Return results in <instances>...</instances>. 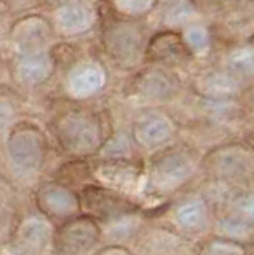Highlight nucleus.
<instances>
[{"label": "nucleus", "instance_id": "f257e3e1", "mask_svg": "<svg viewBox=\"0 0 254 255\" xmlns=\"http://www.w3.org/2000/svg\"><path fill=\"white\" fill-rule=\"evenodd\" d=\"M115 126L107 110H98L88 104L69 102L46 120L54 153L62 159H93L99 153Z\"/></svg>", "mask_w": 254, "mask_h": 255}, {"label": "nucleus", "instance_id": "f03ea898", "mask_svg": "<svg viewBox=\"0 0 254 255\" xmlns=\"http://www.w3.org/2000/svg\"><path fill=\"white\" fill-rule=\"evenodd\" d=\"M144 166L139 203L149 211L202 183V153L182 140L147 156Z\"/></svg>", "mask_w": 254, "mask_h": 255}, {"label": "nucleus", "instance_id": "7ed1b4c3", "mask_svg": "<svg viewBox=\"0 0 254 255\" xmlns=\"http://www.w3.org/2000/svg\"><path fill=\"white\" fill-rule=\"evenodd\" d=\"M54 153L45 126L22 118L0 142V171L24 193L46 177Z\"/></svg>", "mask_w": 254, "mask_h": 255}, {"label": "nucleus", "instance_id": "20e7f679", "mask_svg": "<svg viewBox=\"0 0 254 255\" xmlns=\"http://www.w3.org/2000/svg\"><path fill=\"white\" fill-rule=\"evenodd\" d=\"M150 215L190 241L198 243L213 235L216 209L200 183L174 196L158 209L150 211Z\"/></svg>", "mask_w": 254, "mask_h": 255}, {"label": "nucleus", "instance_id": "39448f33", "mask_svg": "<svg viewBox=\"0 0 254 255\" xmlns=\"http://www.w3.org/2000/svg\"><path fill=\"white\" fill-rule=\"evenodd\" d=\"M202 182L224 188L254 185V147L242 135L205 151Z\"/></svg>", "mask_w": 254, "mask_h": 255}, {"label": "nucleus", "instance_id": "423d86ee", "mask_svg": "<svg viewBox=\"0 0 254 255\" xmlns=\"http://www.w3.org/2000/svg\"><path fill=\"white\" fill-rule=\"evenodd\" d=\"M187 91V80L181 72L146 64L131 75L123 96L133 106V110L147 107L171 109Z\"/></svg>", "mask_w": 254, "mask_h": 255}, {"label": "nucleus", "instance_id": "0eeeda50", "mask_svg": "<svg viewBox=\"0 0 254 255\" xmlns=\"http://www.w3.org/2000/svg\"><path fill=\"white\" fill-rule=\"evenodd\" d=\"M125 125L138 153L144 159L179 142L181 126L170 109H136L131 112Z\"/></svg>", "mask_w": 254, "mask_h": 255}, {"label": "nucleus", "instance_id": "6e6552de", "mask_svg": "<svg viewBox=\"0 0 254 255\" xmlns=\"http://www.w3.org/2000/svg\"><path fill=\"white\" fill-rule=\"evenodd\" d=\"M54 230L56 225L29 201L14 220L0 255H53Z\"/></svg>", "mask_w": 254, "mask_h": 255}, {"label": "nucleus", "instance_id": "1a4fd4ad", "mask_svg": "<svg viewBox=\"0 0 254 255\" xmlns=\"http://www.w3.org/2000/svg\"><path fill=\"white\" fill-rule=\"evenodd\" d=\"M149 40L138 24L117 21L109 24L102 32V48L109 61L117 69L136 72L146 66V50Z\"/></svg>", "mask_w": 254, "mask_h": 255}, {"label": "nucleus", "instance_id": "9d476101", "mask_svg": "<svg viewBox=\"0 0 254 255\" xmlns=\"http://www.w3.org/2000/svg\"><path fill=\"white\" fill-rule=\"evenodd\" d=\"M251 86L216 61L203 66L200 64L187 75L189 91L203 99L242 101Z\"/></svg>", "mask_w": 254, "mask_h": 255}, {"label": "nucleus", "instance_id": "9b49d317", "mask_svg": "<svg viewBox=\"0 0 254 255\" xmlns=\"http://www.w3.org/2000/svg\"><path fill=\"white\" fill-rule=\"evenodd\" d=\"M29 201L54 225L82 214V203L78 190L66 185L53 177H43L29 191Z\"/></svg>", "mask_w": 254, "mask_h": 255}, {"label": "nucleus", "instance_id": "f8f14e48", "mask_svg": "<svg viewBox=\"0 0 254 255\" xmlns=\"http://www.w3.org/2000/svg\"><path fill=\"white\" fill-rule=\"evenodd\" d=\"M61 85L69 102L88 104L107 90L109 69L96 58L74 59V62L64 69Z\"/></svg>", "mask_w": 254, "mask_h": 255}, {"label": "nucleus", "instance_id": "ddd939ff", "mask_svg": "<svg viewBox=\"0 0 254 255\" xmlns=\"http://www.w3.org/2000/svg\"><path fill=\"white\" fill-rule=\"evenodd\" d=\"M102 247V228L86 214L56 225L53 255H94Z\"/></svg>", "mask_w": 254, "mask_h": 255}, {"label": "nucleus", "instance_id": "4468645a", "mask_svg": "<svg viewBox=\"0 0 254 255\" xmlns=\"http://www.w3.org/2000/svg\"><path fill=\"white\" fill-rule=\"evenodd\" d=\"M144 158L136 159H90L91 179L94 183L112 188L139 201L144 182Z\"/></svg>", "mask_w": 254, "mask_h": 255}, {"label": "nucleus", "instance_id": "2eb2a0df", "mask_svg": "<svg viewBox=\"0 0 254 255\" xmlns=\"http://www.w3.org/2000/svg\"><path fill=\"white\" fill-rule=\"evenodd\" d=\"M78 193H80L82 214L90 215L101 225L122 217V215L146 209L138 199L94 182L86 183L85 187L78 190Z\"/></svg>", "mask_w": 254, "mask_h": 255}, {"label": "nucleus", "instance_id": "dca6fc26", "mask_svg": "<svg viewBox=\"0 0 254 255\" xmlns=\"http://www.w3.org/2000/svg\"><path fill=\"white\" fill-rule=\"evenodd\" d=\"M130 249L134 255H197V243L165 223L150 219Z\"/></svg>", "mask_w": 254, "mask_h": 255}, {"label": "nucleus", "instance_id": "f3484780", "mask_svg": "<svg viewBox=\"0 0 254 255\" xmlns=\"http://www.w3.org/2000/svg\"><path fill=\"white\" fill-rule=\"evenodd\" d=\"M56 61L48 48L16 51L10 64V77L24 90H40L56 74Z\"/></svg>", "mask_w": 254, "mask_h": 255}, {"label": "nucleus", "instance_id": "a211bd4d", "mask_svg": "<svg viewBox=\"0 0 254 255\" xmlns=\"http://www.w3.org/2000/svg\"><path fill=\"white\" fill-rule=\"evenodd\" d=\"M194 62L195 59L187 51L179 32L163 30L152 38H149L146 50V64H155V66H162L176 72L189 70L190 74L192 72L190 67H192Z\"/></svg>", "mask_w": 254, "mask_h": 255}, {"label": "nucleus", "instance_id": "6ab92c4d", "mask_svg": "<svg viewBox=\"0 0 254 255\" xmlns=\"http://www.w3.org/2000/svg\"><path fill=\"white\" fill-rule=\"evenodd\" d=\"M202 187L211 198L216 212L254 227V185L224 188L202 182Z\"/></svg>", "mask_w": 254, "mask_h": 255}, {"label": "nucleus", "instance_id": "aec40b11", "mask_svg": "<svg viewBox=\"0 0 254 255\" xmlns=\"http://www.w3.org/2000/svg\"><path fill=\"white\" fill-rule=\"evenodd\" d=\"M152 219L149 209H141L126 214L115 220L102 223V246H123L130 247L141 233L146 223Z\"/></svg>", "mask_w": 254, "mask_h": 255}, {"label": "nucleus", "instance_id": "412c9836", "mask_svg": "<svg viewBox=\"0 0 254 255\" xmlns=\"http://www.w3.org/2000/svg\"><path fill=\"white\" fill-rule=\"evenodd\" d=\"M53 34L50 24L42 18H24L14 24L11 30L13 42L16 43L18 51L24 50H43L48 45Z\"/></svg>", "mask_w": 254, "mask_h": 255}, {"label": "nucleus", "instance_id": "4be33fe9", "mask_svg": "<svg viewBox=\"0 0 254 255\" xmlns=\"http://www.w3.org/2000/svg\"><path fill=\"white\" fill-rule=\"evenodd\" d=\"M94 22V11L86 3L72 2L58 8L54 16V26L66 37H75L90 30Z\"/></svg>", "mask_w": 254, "mask_h": 255}, {"label": "nucleus", "instance_id": "5701e85b", "mask_svg": "<svg viewBox=\"0 0 254 255\" xmlns=\"http://www.w3.org/2000/svg\"><path fill=\"white\" fill-rule=\"evenodd\" d=\"M222 67L242 78L243 82L254 85V42H238L230 45L216 61Z\"/></svg>", "mask_w": 254, "mask_h": 255}, {"label": "nucleus", "instance_id": "b1692460", "mask_svg": "<svg viewBox=\"0 0 254 255\" xmlns=\"http://www.w3.org/2000/svg\"><path fill=\"white\" fill-rule=\"evenodd\" d=\"M94 158H106V159H136L142 158L134 143L131 140V135L128 132L126 125H117L114 126L112 132L109 134L104 145L101 147L99 153Z\"/></svg>", "mask_w": 254, "mask_h": 255}, {"label": "nucleus", "instance_id": "393cba45", "mask_svg": "<svg viewBox=\"0 0 254 255\" xmlns=\"http://www.w3.org/2000/svg\"><path fill=\"white\" fill-rule=\"evenodd\" d=\"M48 177L56 179L75 190H80L86 183H93L90 159H62L51 166Z\"/></svg>", "mask_w": 254, "mask_h": 255}, {"label": "nucleus", "instance_id": "a878e982", "mask_svg": "<svg viewBox=\"0 0 254 255\" xmlns=\"http://www.w3.org/2000/svg\"><path fill=\"white\" fill-rule=\"evenodd\" d=\"M181 38L184 42L187 51L195 59V62L206 61L213 53V35L210 29L203 24H189L187 27L181 29Z\"/></svg>", "mask_w": 254, "mask_h": 255}, {"label": "nucleus", "instance_id": "bb28decb", "mask_svg": "<svg viewBox=\"0 0 254 255\" xmlns=\"http://www.w3.org/2000/svg\"><path fill=\"white\" fill-rule=\"evenodd\" d=\"M213 235L251 247L254 244V227L226 214L216 212Z\"/></svg>", "mask_w": 254, "mask_h": 255}, {"label": "nucleus", "instance_id": "cd10ccee", "mask_svg": "<svg viewBox=\"0 0 254 255\" xmlns=\"http://www.w3.org/2000/svg\"><path fill=\"white\" fill-rule=\"evenodd\" d=\"M198 16V10L194 0H168L160 13V19L165 27L173 30L174 27H187L194 24Z\"/></svg>", "mask_w": 254, "mask_h": 255}, {"label": "nucleus", "instance_id": "c85d7f7f", "mask_svg": "<svg viewBox=\"0 0 254 255\" xmlns=\"http://www.w3.org/2000/svg\"><path fill=\"white\" fill-rule=\"evenodd\" d=\"M22 118L26 117L22 115L18 94L0 86V142L11 131V128L18 122H21Z\"/></svg>", "mask_w": 254, "mask_h": 255}, {"label": "nucleus", "instance_id": "c756f323", "mask_svg": "<svg viewBox=\"0 0 254 255\" xmlns=\"http://www.w3.org/2000/svg\"><path fill=\"white\" fill-rule=\"evenodd\" d=\"M197 255H250V247L211 235L197 243Z\"/></svg>", "mask_w": 254, "mask_h": 255}, {"label": "nucleus", "instance_id": "7c9ffc66", "mask_svg": "<svg viewBox=\"0 0 254 255\" xmlns=\"http://www.w3.org/2000/svg\"><path fill=\"white\" fill-rule=\"evenodd\" d=\"M115 11L130 18H139L154 10L158 0H110Z\"/></svg>", "mask_w": 254, "mask_h": 255}, {"label": "nucleus", "instance_id": "2f4dec72", "mask_svg": "<svg viewBox=\"0 0 254 255\" xmlns=\"http://www.w3.org/2000/svg\"><path fill=\"white\" fill-rule=\"evenodd\" d=\"M242 101H243V107H245V115H246V122H248V128H250V129H254V85L250 88V91L246 93V96Z\"/></svg>", "mask_w": 254, "mask_h": 255}, {"label": "nucleus", "instance_id": "473e14b6", "mask_svg": "<svg viewBox=\"0 0 254 255\" xmlns=\"http://www.w3.org/2000/svg\"><path fill=\"white\" fill-rule=\"evenodd\" d=\"M94 255H134L130 247L123 246H102Z\"/></svg>", "mask_w": 254, "mask_h": 255}, {"label": "nucleus", "instance_id": "72a5a7b5", "mask_svg": "<svg viewBox=\"0 0 254 255\" xmlns=\"http://www.w3.org/2000/svg\"><path fill=\"white\" fill-rule=\"evenodd\" d=\"M72 2H77V0H43V3H46L48 6H54V8H61V6H66Z\"/></svg>", "mask_w": 254, "mask_h": 255}, {"label": "nucleus", "instance_id": "f704fd0d", "mask_svg": "<svg viewBox=\"0 0 254 255\" xmlns=\"http://www.w3.org/2000/svg\"><path fill=\"white\" fill-rule=\"evenodd\" d=\"M243 137L248 140L251 145L254 147V129H250V131H246L245 134H243Z\"/></svg>", "mask_w": 254, "mask_h": 255}, {"label": "nucleus", "instance_id": "c9c22d12", "mask_svg": "<svg viewBox=\"0 0 254 255\" xmlns=\"http://www.w3.org/2000/svg\"><path fill=\"white\" fill-rule=\"evenodd\" d=\"M6 11H8V10H6V6H5V5H3L2 2H0V24L3 22L5 16H6Z\"/></svg>", "mask_w": 254, "mask_h": 255}, {"label": "nucleus", "instance_id": "e433bc0d", "mask_svg": "<svg viewBox=\"0 0 254 255\" xmlns=\"http://www.w3.org/2000/svg\"><path fill=\"white\" fill-rule=\"evenodd\" d=\"M250 255H254V244L250 247Z\"/></svg>", "mask_w": 254, "mask_h": 255}, {"label": "nucleus", "instance_id": "4c0bfd02", "mask_svg": "<svg viewBox=\"0 0 254 255\" xmlns=\"http://www.w3.org/2000/svg\"><path fill=\"white\" fill-rule=\"evenodd\" d=\"M250 2H251V5H254V0H250Z\"/></svg>", "mask_w": 254, "mask_h": 255}]
</instances>
